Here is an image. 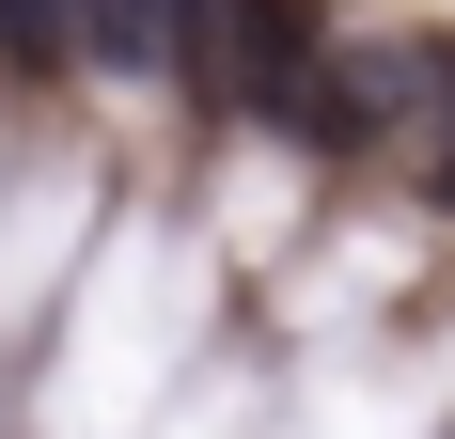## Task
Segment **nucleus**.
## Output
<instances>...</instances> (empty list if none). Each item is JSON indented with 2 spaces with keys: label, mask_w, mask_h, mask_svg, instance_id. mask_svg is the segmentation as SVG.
I'll return each mask as SVG.
<instances>
[{
  "label": "nucleus",
  "mask_w": 455,
  "mask_h": 439,
  "mask_svg": "<svg viewBox=\"0 0 455 439\" xmlns=\"http://www.w3.org/2000/svg\"><path fill=\"white\" fill-rule=\"evenodd\" d=\"M220 32V0H94V63H126V79H188Z\"/></svg>",
  "instance_id": "nucleus-3"
},
{
  "label": "nucleus",
  "mask_w": 455,
  "mask_h": 439,
  "mask_svg": "<svg viewBox=\"0 0 455 439\" xmlns=\"http://www.w3.org/2000/svg\"><path fill=\"white\" fill-rule=\"evenodd\" d=\"M424 188H440V204H455V110H440V126H424Z\"/></svg>",
  "instance_id": "nucleus-5"
},
{
  "label": "nucleus",
  "mask_w": 455,
  "mask_h": 439,
  "mask_svg": "<svg viewBox=\"0 0 455 439\" xmlns=\"http://www.w3.org/2000/svg\"><path fill=\"white\" fill-rule=\"evenodd\" d=\"M188 110H220L251 141H299V157H362V110H346V32L315 0H220V32L188 63Z\"/></svg>",
  "instance_id": "nucleus-1"
},
{
  "label": "nucleus",
  "mask_w": 455,
  "mask_h": 439,
  "mask_svg": "<svg viewBox=\"0 0 455 439\" xmlns=\"http://www.w3.org/2000/svg\"><path fill=\"white\" fill-rule=\"evenodd\" d=\"M346 110H362V141L440 126V110H455V47L440 32H362V47H346Z\"/></svg>",
  "instance_id": "nucleus-2"
},
{
  "label": "nucleus",
  "mask_w": 455,
  "mask_h": 439,
  "mask_svg": "<svg viewBox=\"0 0 455 439\" xmlns=\"http://www.w3.org/2000/svg\"><path fill=\"white\" fill-rule=\"evenodd\" d=\"M0 63H16V79L94 63V0H0Z\"/></svg>",
  "instance_id": "nucleus-4"
}]
</instances>
